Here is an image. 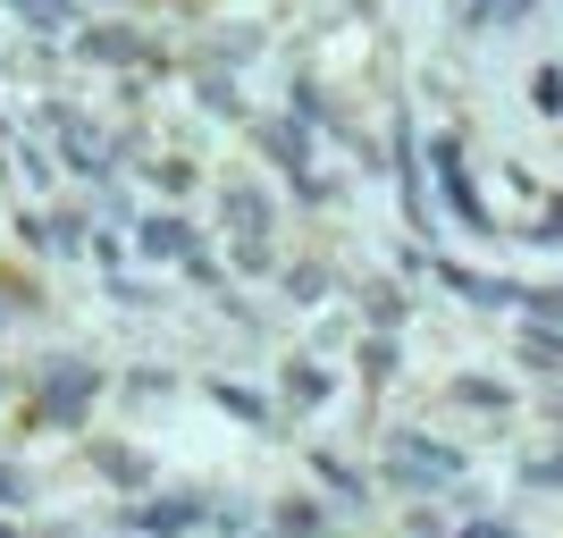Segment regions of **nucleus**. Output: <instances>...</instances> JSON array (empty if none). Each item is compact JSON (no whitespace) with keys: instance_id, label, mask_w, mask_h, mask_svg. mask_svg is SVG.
<instances>
[{"instance_id":"f257e3e1","label":"nucleus","mask_w":563,"mask_h":538,"mask_svg":"<svg viewBox=\"0 0 563 538\" xmlns=\"http://www.w3.org/2000/svg\"><path fill=\"white\" fill-rule=\"evenodd\" d=\"M85 396H93V371H85V362L51 371V378H43V421H51V429H76V421H85Z\"/></svg>"},{"instance_id":"f03ea898","label":"nucleus","mask_w":563,"mask_h":538,"mask_svg":"<svg viewBox=\"0 0 563 538\" xmlns=\"http://www.w3.org/2000/svg\"><path fill=\"white\" fill-rule=\"evenodd\" d=\"M454 471H463V454H446L438 438H396V480L438 488V480H454Z\"/></svg>"},{"instance_id":"7ed1b4c3","label":"nucleus","mask_w":563,"mask_h":538,"mask_svg":"<svg viewBox=\"0 0 563 538\" xmlns=\"http://www.w3.org/2000/svg\"><path fill=\"white\" fill-rule=\"evenodd\" d=\"M194 521H202L194 496H161V505H143V514H135V530L143 538H168V530H194Z\"/></svg>"},{"instance_id":"20e7f679","label":"nucleus","mask_w":563,"mask_h":538,"mask_svg":"<svg viewBox=\"0 0 563 538\" xmlns=\"http://www.w3.org/2000/svg\"><path fill=\"white\" fill-rule=\"evenodd\" d=\"M278 530H286V538H311V530H320V505H303V496H295V505H278Z\"/></svg>"},{"instance_id":"39448f33","label":"nucleus","mask_w":563,"mask_h":538,"mask_svg":"<svg viewBox=\"0 0 563 538\" xmlns=\"http://www.w3.org/2000/svg\"><path fill=\"white\" fill-rule=\"evenodd\" d=\"M101 471H110L118 488H135V480H143V463H135V454H101Z\"/></svg>"},{"instance_id":"423d86ee","label":"nucleus","mask_w":563,"mask_h":538,"mask_svg":"<svg viewBox=\"0 0 563 538\" xmlns=\"http://www.w3.org/2000/svg\"><path fill=\"white\" fill-rule=\"evenodd\" d=\"M25 496H34V488H25V471H18V463H0V505H25Z\"/></svg>"},{"instance_id":"0eeeda50","label":"nucleus","mask_w":563,"mask_h":538,"mask_svg":"<svg viewBox=\"0 0 563 538\" xmlns=\"http://www.w3.org/2000/svg\"><path fill=\"white\" fill-rule=\"evenodd\" d=\"M530 480H539V488H555V480H563V446H555V454H539V463H530Z\"/></svg>"},{"instance_id":"6e6552de","label":"nucleus","mask_w":563,"mask_h":538,"mask_svg":"<svg viewBox=\"0 0 563 538\" xmlns=\"http://www.w3.org/2000/svg\"><path fill=\"white\" fill-rule=\"evenodd\" d=\"M463 538H514V530H505V521H471Z\"/></svg>"},{"instance_id":"1a4fd4ad","label":"nucleus","mask_w":563,"mask_h":538,"mask_svg":"<svg viewBox=\"0 0 563 538\" xmlns=\"http://www.w3.org/2000/svg\"><path fill=\"white\" fill-rule=\"evenodd\" d=\"M0 538H25V530H9V521H0Z\"/></svg>"}]
</instances>
